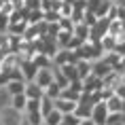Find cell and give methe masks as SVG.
<instances>
[{
    "instance_id": "15",
    "label": "cell",
    "mask_w": 125,
    "mask_h": 125,
    "mask_svg": "<svg viewBox=\"0 0 125 125\" xmlns=\"http://www.w3.org/2000/svg\"><path fill=\"white\" fill-rule=\"evenodd\" d=\"M79 125H95V123H93L91 119H81V123H79Z\"/></svg>"
},
{
    "instance_id": "10",
    "label": "cell",
    "mask_w": 125,
    "mask_h": 125,
    "mask_svg": "<svg viewBox=\"0 0 125 125\" xmlns=\"http://www.w3.org/2000/svg\"><path fill=\"white\" fill-rule=\"evenodd\" d=\"M42 121H45L47 125H59L62 123V112H59L57 108H53L51 112H47L45 117H42Z\"/></svg>"
},
{
    "instance_id": "9",
    "label": "cell",
    "mask_w": 125,
    "mask_h": 125,
    "mask_svg": "<svg viewBox=\"0 0 125 125\" xmlns=\"http://www.w3.org/2000/svg\"><path fill=\"white\" fill-rule=\"evenodd\" d=\"M74 68H76V76L83 81L87 74L91 72V62H87V59H76V62H74Z\"/></svg>"
},
{
    "instance_id": "11",
    "label": "cell",
    "mask_w": 125,
    "mask_h": 125,
    "mask_svg": "<svg viewBox=\"0 0 125 125\" xmlns=\"http://www.w3.org/2000/svg\"><path fill=\"white\" fill-rule=\"evenodd\" d=\"M38 104H40V115H42V117H45L47 112H51L53 108H55V106H53V98L45 95V93H42V98L38 100Z\"/></svg>"
},
{
    "instance_id": "14",
    "label": "cell",
    "mask_w": 125,
    "mask_h": 125,
    "mask_svg": "<svg viewBox=\"0 0 125 125\" xmlns=\"http://www.w3.org/2000/svg\"><path fill=\"white\" fill-rule=\"evenodd\" d=\"M7 30H9V15L0 11V34L7 32Z\"/></svg>"
},
{
    "instance_id": "7",
    "label": "cell",
    "mask_w": 125,
    "mask_h": 125,
    "mask_svg": "<svg viewBox=\"0 0 125 125\" xmlns=\"http://www.w3.org/2000/svg\"><path fill=\"white\" fill-rule=\"evenodd\" d=\"M26 102H28L26 93H15V95H11V98H9V106H11V108H15V110H19V112H23Z\"/></svg>"
},
{
    "instance_id": "2",
    "label": "cell",
    "mask_w": 125,
    "mask_h": 125,
    "mask_svg": "<svg viewBox=\"0 0 125 125\" xmlns=\"http://www.w3.org/2000/svg\"><path fill=\"white\" fill-rule=\"evenodd\" d=\"M106 117H108V108H106L104 100H100V102H95V104H93L89 119H91L95 125H104V123H106Z\"/></svg>"
},
{
    "instance_id": "12",
    "label": "cell",
    "mask_w": 125,
    "mask_h": 125,
    "mask_svg": "<svg viewBox=\"0 0 125 125\" xmlns=\"http://www.w3.org/2000/svg\"><path fill=\"white\" fill-rule=\"evenodd\" d=\"M26 26H28L26 19L13 21V23H9V30H7V32H9V34H17V36H21V34H23V30H26Z\"/></svg>"
},
{
    "instance_id": "3",
    "label": "cell",
    "mask_w": 125,
    "mask_h": 125,
    "mask_svg": "<svg viewBox=\"0 0 125 125\" xmlns=\"http://www.w3.org/2000/svg\"><path fill=\"white\" fill-rule=\"evenodd\" d=\"M98 89H102V79L89 72L83 79V93H93V91H98Z\"/></svg>"
},
{
    "instance_id": "5",
    "label": "cell",
    "mask_w": 125,
    "mask_h": 125,
    "mask_svg": "<svg viewBox=\"0 0 125 125\" xmlns=\"http://www.w3.org/2000/svg\"><path fill=\"white\" fill-rule=\"evenodd\" d=\"M53 106L57 108L62 115H66V112H74V106H76V102H72V100H66V98H55L53 100Z\"/></svg>"
},
{
    "instance_id": "13",
    "label": "cell",
    "mask_w": 125,
    "mask_h": 125,
    "mask_svg": "<svg viewBox=\"0 0 125 125\" xmlns=\"http://www.w3.org/2000/svg\"><path fill=\"white\" fill-rule=\"evenodd\" d=\"M59 91H62V87H59L55 81H53L51 85H47V87H45V95H49V98H53V100L59 95Z\"/></svg>"
},
{
    "instance_id": "18",
    "label": "cell",
    "mask_w": 125,
    "mask_h": 125,
    "mask_svg": "<svg viewBox=\"0 0 125 125\" xmlns=\"http://www.w3.org/2000/svg\"><path fill=\"white\" fill-rule=\"evenodd\" d=\"M0 72H2V62H0Z\"/></svg>"
},
{
    "instance_id": "4",
    "label": "cell",
    "mask_w": 125,
    "mask_h": 125,
    "mask_svg": "<svg viewBox=\"0 0 125 125\" xmlns=\"http://www.w3.org/2000/svg\"><path fill=\"white\" fill-rule=\"evenodd\" d=\"M23 93H26L28 100H40L42 98V87H38L34 81H26V87H23Z\"/></svg>"
},
{
    "instance_id": "8",
    "label": "cell",
    "mask_w": 125,
    "mask_h": 125,
    "mask_svg": "<svg viewBox=\"0 0 125 125\" xmlns=\"http://www.w3.org/2000/svg\"><path fill=\"white\" fill-rule=\"evenodd\" d=\"M72 36H74V38H79L81 42L89 40V26H85L83 21H81V23H74V28H72Z\"/></svg>"
},
{
    "instance_id": "16",
    "label": "cell",
    "mask_w": 125,
    "mask_h": 125,
    "mask_svg": "<svg viewBox=\"0 0 125 125\" xmlns=\"http://www.w3.org/2000/svg\"><path fill=\"white\" fill-rule=\"evenodd\" d=\"M121 123H123V125H125V110H123V112H121Z\"/></svg>"
},
{
    "instance_id": "1",
    "label": "cell",
    "mask_w": 125,
    "mask_h": 125,
    "mask_svg": "<svg viewBox=\"0 0 125 125\" xmlns=\"http://www.w3.org/2000/svg\"><path fill=\"white\" fill-rule=\"evenodd\" d=\"M32 81H34L38 87H42V91H45V87L53 83V64H51V66H42V68H38Z\"/></svg>"
},
{
    "instance_id": "6",
    "label": "cell",
    "mask_w": 125,
    "mask_h": 125,
    "mask_svg": "<svg viewBox=\"0 0 125 125\" xmlns=\"http://www.w3.org/2000/svg\"><path fill=\"white\" fill-rule=\"evenodd\" d=\"M104 104H106V108H108V112H121V104H123V100L112 91L110 95L104 100Z\"/></svg>"
},
{
    "instance_id": "17",
    "label": "cell",
    "mask_w": 125,
    "mask_h": 125,
    "mask_svg": "<svg viewBox=\"0 0 125 125\" xmlns=\"http://www.w3.org/2000/svg\"><path fill=\"white\" fill-rule=\"evenodd\" d=\"M110 125H123V123H121V121H119V123H110Z\"/></svg>"
}]
</instances>
